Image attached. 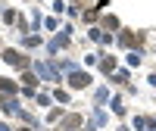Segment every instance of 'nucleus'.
I'll list each match as a JSON object with an SVG mask.
<instances>
[{"mask_svg":"<svg viewBox=\"0 0 156 131\" xmlns=\"http://www.w3.org/2000/svg\"><path fill=\"white\" fill-rule=\"evenodd\" d=\"M69 81H72V87H84V84L90 81V78H87L84 72H72V78H69Z\"/></svg>","mask_w":156,"mask_h":131,"instance_id":"nucleus-1","label":"nucleus"}]
</instances>
